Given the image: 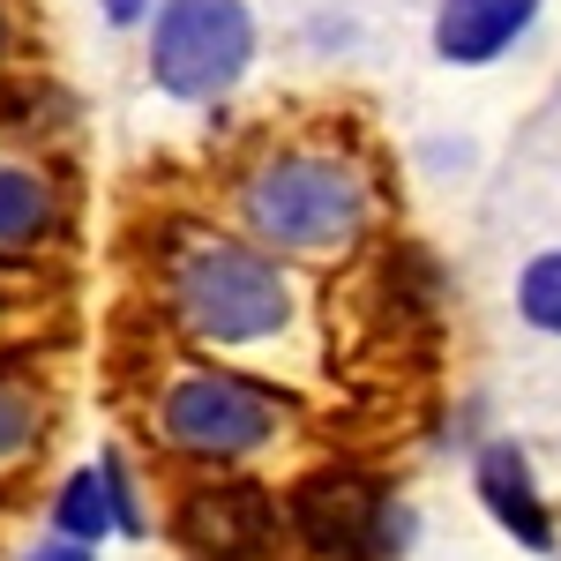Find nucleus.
<instances>
[{
    "label": "nucleus",
    "instance_id": "2eb2a0df",
    "mask_svg": "<svg viewBox=\"0 0 561 561\" xmlns=\"http://www.w3.org/2000/svg\"><path fill=\"white\" fill-rule=\"evenodd\" d=\"M150 15H158V0H105V23H121V31L128 23H150Z\"/></svg>",
    "mask_w": 561,
    "mask_h": 561
},
{
    "label": "nucleus",
    "instance_id": "0eeeda50",
    "mask_svg": "<svg viewBox=\"0 0 561 561\" xmlns=\"http://www.w3.org/2000/svg\"><path fill=\"white\" fill-rule=\"evenodd\" d=\"M68 225V203H60V180L31 165V158H0V262H23L53 248Z\"/></svg>",
    "mask_w": 561,
    "mask_h": 561
},
{
    "label": "nucleus",
    "instance_id": "f257e3e1",
    "mask_svg": "<svg viewBox=\"0 0 561 561\" xmlns=\"http://www.w3.org/2000/svg\"><path fill=\"white\" fill-rule=\"evenodd\" d=\"M240 225L285 255L352 248L367 232V173L330 150H277L240 180Z\"/></svg>",
    "mask_w": 561,
    "mask_h": 561
},
{
    "label": "nucleus",
    "instance_id": "ddd939ff",
    "mask_svg": "<svg viewBox=\"0 0 561 561\" xmlns=\"http://www.w3.org/2000/svg\"><path fill=\"white\" fill-rule=\"evenodd\" d=\"M98 472H105V494H113V531L142 539V531H150V517H142V502H135V472L121 465V449H105V457H98Z\"/></svg>",
    "mask_w": 561,
    "mask_h": 561
},
{
    "label": "nucleus",
    "instance_id": "9d476101",
    "mask_svg": "<svg viewBox=\"0 0 561 561\" xmlns=\"http://www.w3.org/2000/svg\"><path fill=\"white\" fill-rule=\"evenodd\" d=\"M113 531V494H105V472L83 465V472L60 479V494H53V539H76L98 554V539Z\"/></svg>",
    "mask_w": 561,
    "mask_h": 561
},
{
    "label": "nucleus",
    "instance_id": "9b49d317",
    "mask_svg": "<svg viewBox=\"0 0 561 561\" xmlns=\"http://www.w3.org/2000/svg\"><path fill=\"white\" fill-rule=\"evenodd\" d=\"M38 434H45V389L23 367L0 359V465H15L23 449H38Z\"/></svg>",
    "mask_w": 561,
    "mask_h": 561
},
{
    "label": "nucleus",
    "instance_id": "7ed1b4c3",
    "mask_svg": "<svg viewBox=\"0 0 561 561\" xmlns=\"http://www.w3.org/2000/svg\"><path fill=\"white\" fill-rule=\"evenodd\" d=\"M150 427L165 434V449L195 465H240L285 427V397L232 367H180L150 404Z\"/></svg>",
    "mask_w": 561,
    "mask_h": 561
},
{
    "label": "nucleus",
    "instance_id": "1a4fd4ad",
    "mask_svg": "<svg viewBox=\"0 0 561 561\" xmlns=\"http://www.w3.org/2000/svg\"><path fill=\"white\" fill-rule=\"evenodd\" d=\"M479 494H486V510L502 517V531H517L531 554L554 547V517H547V502H539V486H531V465H524L517 442L479 449Z\"/></svg>",
    "mask_w": 561,
    "mask_h": 561
},
{
    "label": "nucleus",
    "instance_id": "f03ea898",
    "mask_svg": "<svg viewBox=\"0 0 561 561\" xmlns=\"http://www.w3.org/2000/svg\"><path fill=\"white\" fill-rule=\"evenodd\" d=\"M165 300L203 345H255L293 322V285L285 270L248 248V240H187L165 270Z\"/></svg>",
    "mask_w": 561,
    "mask_h": 561
},
{
    "label": "nucleus",
    "instance_id": "4468645a",
    "mask_svg": "<svg viewBox=\"0 0 561 561\" xmlns=\"http://www.w3.org/2000/svg\"><path fill=\"white\" fill-rule=\"evenodd\" d=\"M23 561H98V554H90V547H76V539H53V531H45Z\"/></svg>",
    "mask_w": 561,
    "mask_h": 561
},
{
    "label": "nucleus",
    "instance_id": "6e6552de",
    "mask_svg": "<svg viewBox=\"0 0 561 561\" xmlns=\"http://www.w3.org/2000/svg\"><path fill=\"white\" fill-rule=\"evenodd\" d=\"M531 15H539V0H442L434 8V53L457 60V68H479L502 45H517Z\"/></svg>",
    "mask_w": 561,
    "mask_h": 561
},
{
    "label": "nucleus",
    "instance_id": "f8f14e48",
    "mask_svg": "<svg viewBox=\"0 0 561 561\" xmlns=\"http://www.w3.org/2000/svg\"><path fill=\"white\" fill-rule=\"evenodd\" d=\"M517 307H524V322H531V330H554V337H561V248H554V255H531V262H524Z\"/></svg>",
    "mask_w": 561,
    "mask_h": 561
},
{
    "label": "nucleus",
    "instance_id": "20e7f679",
    "mask_svg": "<svg viewBox=\"0 0 561 561\" xmlns=\"http://www.w3.org/2000/svg\"><path fill=\"white\" fill-rule=\"evenodd\" d=\"M248 60H255L248 0H158V15H150V83L165 98L210 105L248 76Z\"/></svg>",
    "mask_w": 561,
    "mask_h": 561
},
{
    "label": "nucleus",
    "instance_id": "39448f33",
    "mask_svg": "<svg viewBox=\"0 0 561 561\" xmlns=\"http://www.w3.org/2000/svg\"><path fill=\"white\" fill-rule=\"evenodd\" d=\"M285 524L300 531L307 554H322V561H382L404 547V510L352 465L307 472L293 486V502H285Z\"/></svg>",
    "mask_w": 561,
    "mask_h": 561
},
{
    "label": "nucleus",
    "instance_id": "423d86ee",
    "mask_svg": "<svg viewBox=\"0 0 561 561\" xmlns=\"http://www.w3.org/2000/svg\"><path fill=\"white\" fill-rule=\"evenodd\" d=\"M277 494L255 479H203L173 510V531L195 561H270L277 547Z\"/></svg>",
    "mask_w": 561,
    "mask_h": 561
},
{
    "label": "nucleus",
    "instance_id": "dca6fc26",
    "mask_svg": "<svg viewBox=\"0 0 561 561\" xmlns=\"http://www.w3.org/2000/svg\"><path fill=\"white\" fill-rule=\"evenodd\" d=\"M8 45H15V31H8V8H0V60H8Z\"/></svg>",
    "mask_w": 561,
    "mask_h": 561
}]
</instances>
